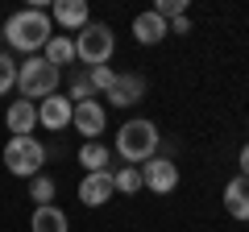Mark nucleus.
I'll use <instances>...</instances> for the list:
<instances>
[{"label":"nucleus","mask_w":249,"mask_h":232,"mask_svg":"<svg viewBox=\"0 0 249 232\" xmlns=\"http://www.w3.org/2000/svg\"><path fill=\"white\" fill-rule=\"evenodd\" d=\"M112 50H116V33L104 21H88V25L75 33V58H79L83 66H108Z\"/></svg>","instance_id":"7ed1b4c3"},{"label":"nucleus","mask_w":249,"mask_h":232,"mask_svg":"<svg viewBox=\"0 0 249 232\" xmlns=\"http://www.w3.org/2000/svg\"><path fill=\"white\" fill-rule=\"evenodd\" d=\"M224 212H229L232 220L249 224V179L245 174H237V179L224 182Z\"/></svg>","instance_id":"ddd939ff"},{"label":"nucleus","mask_w":249,"mask_h":232,"mask_svg":"<svg viewBox=\"0 0 249 232\" xmlns=\"http://www.w3.org/2000/svg\"><path fill=\"white\" fill-rule=\"evenodd\" d=\"M241 174H245V179H249V141L241 145Z\"/></svg>","instance_id":"393cba45"},{"label":"nucleus","mask_w":249,"mask_h":232,"mask_svg":"<svg viewBox=\"0 0 249 232\" xmlns=\"http://www.w3.org/2000/svg\"><path fill=\"white\" fill-rule=\"evenodd\" d=\"M166 29H175V33H191V21H187V17H175Z\"/></svg>","instance_id":"b1692460"},{"label":"nucleus","mask_w":249,"mask_h":232,"mask_svg":"<svg viewBox=\"0 0 249 232\" xmlns=\"http://www.w3.org/2000/svg\"><path fill=\"white\" fill-rule=\"evenodd\" d=\"M71 125L79 129V133L88 137V141H96V137L108 129V112H104V104H100V99H83V104H75Z\"/></svg>","instance_id":"6e6552de"},{"label":"nucleus","mask_w":249,"mask_h":232,"mask_svg":"<svg viewBox=\"0 0 249 232\" xmlns=\"http://www.w3.org/2000/svg\"><path fill=\"white\" fill-rule=\"evenodd\" d=\"M187 4H191V0H154V13L170 25L175 17H187Z\"/></svg>","instance_id":"412c9836"},{"label":"nucleus","mask_w":249,"mask_h":232,"mask_svg":"<svg viewBox=\"0 0 249 232\" xmlns=\"http://www.w3.org/2000/svg\"><path fill=\"white\" fill-rule=\"evenodd\" d=\"M142 187H150L154 195H170V191L178 187V170H175V162L154 153V158L142 166Z\"/></svg>","instance_id":"423d86ee"},{"label":"nucleus","mask_w":249,"mask_h":232,"mask_svg":"<svg viewBox=\"0 0 249 232\" xmlns=\"http://www.w3.org/2000/svg\"><path fill=\"white\" fill-rule=\"evenodd\" d=\"M46 166V149L37 137H9L4 145V170L17 174V179H37Z\"/></svg>","instance_id":"39448f33"},{"label":"nucleus","mask_w":249,"mask_h":232,"mask_svg":"<svg viewBox=\"0 0 249 232\" xmlns=\"http://www.w3.org/2000/svg\"><path fill=\"white\" fill-rule=\"evenodd\" d=\"M54 4V21H58L62 29H71V33H79L83 25L91 21V9H88V0H50Z\"/></svg>","instance_id":"f8f14e48"},{"label":"nucleus","mask_w":249,"mask_h":232,"mask_svg":"<svg viewBox=\"0 0 249 232\" xmlns=\"http://www.w3.org/2000/svg\"><path fill=\"white\" fill-rule=\"evenodd\" d=\"M71 104H83V99H96V87H91V79H88V71H75V79H71Z\"/></svg>","instance_id":"aec40b11"},{"label":"nucleus","mask_w":249,"mask_h":232,"mask_svg":"<svg viewBox=\"0 0 249 232\" xmlns=\"http://www.w3.org/2000/svg\"><path fill=\"white\" fill-rule=\"evenodd\" d=\"M71 112H75V104L67 96H46L42 108H37V125L50 129V133H58V129L71 125Z\"/></svg>","instance_id":"9d476101"},{"label":"nucleus","mask_w":249,"mask_h":232,"mask_svg":"<svg viewBox=\"0 0 249 232\" xmlns=\"http://www.w3.org/2000/svg\"><path fill=\"white\" fill-rule=\"evenodd\" d=\"M166 33H170L166 21H162L154 9H145V13H137V17H133V37H137L142 46H158Z\"/></svg>","instance_id":"4468645a"},{"label":"nucleus","mask_w":249,"mask_h":232,"mask_svg":"<svg viewBox=\"0 0 249 232\" xmlns=\"http://www.w3.org/2000/svg\"><path fill=\"white\" fill-rule=\"evenodd\" d=\"M54 179H46V174H37V179H29V195H34V203L37 207H46V203H54Z\"/></svg>","instance_id":"6ab92c4d"},{"label":"nucleus","mask_w":249,"mask_h":232,"mask_svg":"<svg viewBox=\"0 0 249 232\" xmlns=\"http://www.w3.org/2000/svg\"><path fill=\"white\" fill-rule=\"evenodd\" d=\"M112 187L121 195H137L142 191V166H124V170H112Z\"/></svg>","instance_id":"a211bd4d"},{"label":"nucleus","mask_w":249,"mask_h":232,"mask_svg":"<svg viewBox=\"0 0 249 232\" xmlns=\"http://www.w3.org/2000/svg\"><path fill=\"white\" fill-rule=\"evenodd\" d=\"M162 137H158V125L154 120H124L121 129H116V153H121L129 166H145V162L158 153Z\"/></svg>","instance_id":"f03ea898"},{"label":"nucleus","mask_w":249,"mask_h":232,"mask_svg":"<svg viewBox=\"0 0 249 232\" xmlns=\"http://www.w3.org/2000/svg\"><path fill=\"white\" fill-rule=\"evenodd\" d=\"M9 87H17V63L0 50V96H9Z\"/></svg>","instance_id":"4be33fe9"},{"label":"nucleus","mask_w":249,"mask_h":232,"mask_svg":"<svg viewBox=\"0 0 249 232\" xmlns=\"http://www.w3.org/2000/svg\"><path fill=\"white\" fill-rule=\"evenodd\" d=\"M29 228H34V232H67V212L54 207V203H46V207H37V212H34Z\"/></svg>","instance_id":"2eb2a0df"},{"label":"nucleus","mask_w":249,"mask_h":232,"mask_svg":"<svg viewBox=\"0 0 249 232\" xmlns=\"http://www.w3.org/2000/svg\"><path fill=\"white\" fill-rule=\"evenodd\" d=\"M88 79H91V87H96V91H108V87H112V79H116V71H108V66H88Z\"/></svg>","instance_id":"5701e85b"},{"label":"nucleus","mask_w":249,"mask_h":232,"mask_svg":"<svg viewBox=\"0 0 249 232\" xmlns=\"http://www.w3.org/2000/svg\"><path fill=\"white\" fill-rule=\"evenodd\" d=\"M17 91H21V99H29V104L54 96V91H58V66H50L42 54L25 58V63L17 66Z\"/></svg>","instance_id":"20e7f679"},{"label":"nucleus","mask_w":249,"mask_h":232,"mask_svg":"<svg viewBox=\"0 0 249 232\" xmlns=\"http://www.w3.org/2000/svg\"><path fill=\"white\" fill-rule=\"evenodd\" d=\"M112 195H116V187H112V170L83 174V182H79V203H83V207H104Z\"/></svg>","instance_id":"1a4fd4ad"},{"label":"nucleus","mask_w":249,"mask_h":232,"mask_svg":"<svg viewBox=\"0 0 249 232\" xmlns=\"http://www.w3.org/2000/svg\"><path fill=\"white\" fill-rule=\"evenodd\" d=\"M4 125H9L13 137H29L37 129V104H29V99H13V104L4 108Z\"/></svg>","instance_id":"9b49d317"},{"label":"nucleus","mask_w":249,"mask_h":232,"mask_svg":"<svg viewBox=\"0 0 249 232\" xmlns=\"http://www.w3.org/2000/svg\"><path fill=\"white\" fill-rule=\"evenodd\" d=\"M42 58L50 66H67V63H75V37H50V42H46V50H42Z\"/></svg>","instance_id":"dca6fc26"},{"label":"nucleus","mask_w":249,"mask_h":232,"mask_svg":"<svg viewBox=\"0 0 249 232\" xmlns=\"http://www.w3.org/2000/svg\"><path fill=\"white\" fill-rule=\"evenodd\" d=\"M4 37H9V46L13 50H21V54H42L46 50V42L54 37V25H50V17H46L42 9H21V13H13L9 21H4Z\"/></svg>","instance_id":"f257e3e1"},{"label":"nucleus","mask_w":249,"mask_h":232,"mask_svg":"<svg viewBox=\"0 0 249 232\" xmlns=\"http://www.w3.org/2000/svg\"><path fill=\"white\" fill-rule=\"evenodd\" d=\"M79 166L88 170V174H96V170H108V149H104L100 141H88V145L79 149Z\"/></svg>","instance_id":"f3484780"},{"label":"nucleus","mask_w":249,"mask_h":232,"mask_svg":"<svg viewBox=\"0 0 249 232\" xmlns=\"http://www.w3.org/2000/svg\"><path fill=\"white\" fill-rule=\"evenodd\" d=\"M104 96H108V108H133V104H142V96H145V79L133 75V71H116L112 87H108Z\"/></svg>","instance_id":"0eeeda50"}]
</instances>
